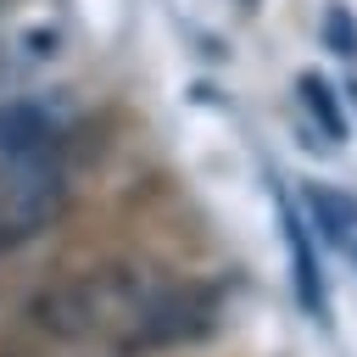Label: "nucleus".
<instances>
[{
    "label": "nucleus",
    "instance_id": "4",
    "mask_svg": "<svg viewBox=\"0 0 357 357\" xmlns=\"http://www.w3.org/2000/svg\"><path fill=\"white\" fill-rule=\"evenodd\" d=\"M284 245H290V279H296V301L307 318H324L329 312V296H324V273H318V251H312V229L301 223L296 206H284Z\"/></svg>",
    "mask_w": 357,
    "mask_h": 357
},
{
    "label": "nucleus",
    "instance_id": "2",
    "mask_svg": "<svg viewBox=\"0 0 357 357\" xmlns=\"http://www.w3.org/2000/svg\"><path fill=\"white\" fill-rule=\"evenodd\" d=\"M61 201H67V178H61L56 156L6 167L0 173V245H22L39 229H50Z\"/></svg>",
    "mask_w": 357,
    "mask_h": 357
},
{
    "label": "nucleus",
    "instance_id": "1",
    "mask_svg": "<svg viewBox=\"0 0 357 357\" xmlns=\"http://www.w3.org/2000/svg\"><path fill=\"white\" fill-rule=\"evenodd\" d=\"M22 318L33 335L61 346H89L100 357H156L218 335L223 284L173 279L145 262H100L45 284Z\"/></svg>",
    "mask_w": 357,
    "mask_h": 357
},
{
    "label": "nucleus",
    "instance_id": "8",
    "mask_svg": "<svg viewBox=\"0 0 357 357\" xmlns=\"http://www.w3.org/2000/svg\"><path fill=\"white\" fill-rule=\"evenodd\" d=\"M346 251H351V257H357V234H351V240H346Z\"/></svg>",
    "mask_w": 357,
    "mask_h": 357
},
{
    "label": "nucleus",
    "instance_id": "7",
    "mask_svg": "<svg viewBox=\"0 0 357 357\" xmlns=\"http://www.w3.org/2000/svg\"><path fill=\"white\" fill-rule=\"evenodd\" d=\"M324 45H329L335 56H346V61L357 56V22H351L346 6H329V11H324Z\"/></svg>",
    "mask_w": 357,
    "mask_h": 357
},
{
    "label": "nucleus",
    "instance_id": "3",
    "mask_svg": "<svg viewBox=\"0 0 357 357\" xmlns=\"http://www.w3.org/2000/svg\"><path fill=\"white\" fill-rule=\"evenodd\" d=\"M56 156V128L39 106H0V173Z\"/></svg>",
    "mask_w": 357,
    "mask_h": 357
},
{
    "label": "nucleus",
    "instance_id": "5",
    "mask_svg": "<svg viewBox=\"0 0 357 357\" xmlns=\"http://www.w3.org/2000/svg\"><path fill=\"white\" fill-rule=\"evenodd\" d=\"M301 206L329 245H346L357 234V195H346L335 184H301Z\"/></svg>",
    "mask_w": 357,
    "mask_h": 357
},
{
    "label": "nucleus",
    "instance_id": "9",
    "mask_svg": "<svg viewBox=\"0 0 357 357\" xmlns=\"http://www.w3.org/2000/svg\"><path fill=\"white\" fill-rule=\"evenodd\" d=\"M0 84H6V56H0Z\"/></svg>",
    "mask_w": 357,
    "mask_h": 357
},
{
    "label": "nucleus",
    "instance_id": "6",
    "mask_svg": "<svg viewBox=\"0 0 357 357\" xmlns=\"http://www.w3.org/2000/svg\"><path fill=\"white\" fill-rule=\"evenodd\" d=\"M296 95H301V106H307V117L324 128V139H346V112H340V95H335V84L324 78V73H296Z\"/></svg>",
    "mask_w": 357,
    "mask_h": 357
}]
</instances>
